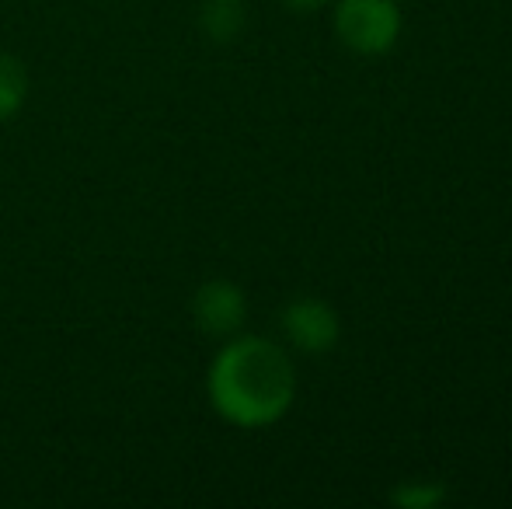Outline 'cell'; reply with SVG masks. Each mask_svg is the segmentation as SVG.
Masks as SVG:
<instances>
[{"mask_svg": "<svg viewBox=\"0 0 512 509\" xmlns=\"http://www.w3.org/2000/svg\"><path fill=\"white\" fill-rule=\"evenodd\" d=\"M297 398V370L283 346L258 335L234 339L209 367V401L227 422L262 429L279 422Z\"/></svg>", "mask_w": 512, "mask_h": 509, "instance_id": "cell-1", "label": "cell"}, {"mask_svg": "<svg viewBox=\"0 0 512 509\" xmlns=\"http://www.w3.org/2000/svg\"><path fill=\"white\" fill-rule=\"evenodd\" d=\"M335 32L352 53L380 56L398 42L401 11L394 0H338Z\"/></svg>", "mask_w": 512, "mask_h": 509, "instance_id": "cell-2", "label": "cell"}, {"mask_svg": "<svg viewBox=\"0 0 512 509\" xmlns=\"http://www.w3.org/2000/svg\"><path fill=\"white\" fill-rule=\"evenodd\" d=\"M283 332L300 353H328L335 349L338 335H342V325H338V314L331 304L317 297H304L293 300L283 311Z\"/></svg>", "mask_w": 512, "mask_h": 509, "instance_id": "cell-3", "label": "cell"}, {"mask_svg": "<svg viewBox=\"0 0 512 509\" xmlns=\"http://www.w3.org/2000/svg\"><path fill=\"white\" fill-rule=\"evenodd\" d=\"M192 314H196V325L203 328L213 339H227L237 328L244 325V314H248V300H244L241 286L230 283V279H213V283L199 286L196 300H192Z\"/></svg>", "mask_w": 512, "mask_h": 509, "instance_id": "cell-4", "label": "cell"}, {"mask_svg": "<svg viewBox=\"0 0 512 509\" xmlns=\"http://www.w3.org/2000/svg\"><path fill=\"white\" fill-rule=\"evenodd\" d=\"M203 28L209 39L230 42L244 28V4L241 0H206L203 4Z\"/></svg>", "mask_w": 512, "mask_h": 509, "instance_id": "cell-5", "label": "cell"}, {"mask_svg": "<svg viewBox=\"0 0 512 509\" xmlns=\"http://www.w3.org/2000/svg\"><path fill=\"white\" fill-rule=\"evenodd\" d=\"M28 95V74L14 56L0 53V123L14 119L25 105Z\"/></svg>", "mask_w": 512, "mask_h": 509, "instance_id": "cell-6", "label": "cell"}, {"mask_svg": "<svg viewBox=\"0 0 512 509\" xmlns=\"http://www.w3.org/2000/svg\"><path fill=\"white\" fill-rule=\"evenodd\" d=\"M391 499L408 509H432L443 503L446 492H443V485H436V482H408V485H401V489H394Z\"/></svg>", "mask_w": 512, "mask_h": 509, "instance_id": "cell-7", "label": "cell"}, {"mask_svg": "<svg viewBox=\"0 0 512 509\" xmlns=\"http://www.w3.org/2000/svg\"><path fill=\"white\" fill-rule=\"evenodd\" d=\"M286 4H290L293 11H317V7H321L324 0H286Z\"/></svg>", "mask_w": 512, "mask_h": 509, "instance_id": "cell-8", "label": "cell"}]
</instances>
